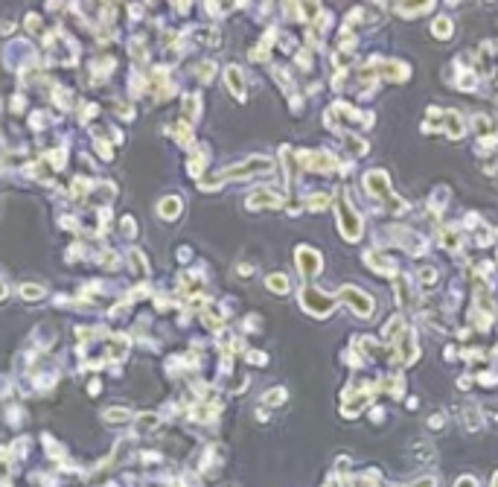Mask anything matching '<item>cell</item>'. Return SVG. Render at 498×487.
<instances>
[{"label":"cell","mask_w":498,"mask_h":487,"mask_svg":"<svg viewBox=\"0 0 498 487\" xmlns=\"http://www.w3.org/2000/svg\"><path fill=\"white\" fill-rule=\"evenodd\" d=\"M303 306L312 313V315H318V318H324V315H329L332 313V306H335V301L332 298H326V295H321V292H315V289H303Z\"/></svg>","instance_id":"1"},{"label":"cell","mask_w":498,"mask_h":487,"mask_svg":"<svg viewBox=\"0 0 498 487\" xmlns=\"http://www.w3.org/2000/svg\"><path fill=\"white\" fill-rule=\"evenodd\" d=\"M338 225H341V231H344L347 239H356L361 234V219H359V213L350 210L347 199H341V207H338Z\"/></svg>","instance_id":"2"},{"label":"cell","mask_w":498,"mask_h":487,"mask_svg":"<svg viewBox=\"0 0 498 487\" xmlns=\"http://www.w3.org/2000/svg\"><path fill=\"white\" fill-rule=\"evenodd\" d=\"M341 298H344L347 304H350V306H353V310H356L359 315H364V318H368V315L373 313V304H370V298L364 295V292L353 289V286H344V289H341Z\"/></svg>","instance_id":"3"},{"label":"cell","mask_w":498,"mask_h":487,"mask_svg":"<svg viewBox=\"0 0 498 487\" xmlns=\"http://www.w3.org/2000/svg\"><path fill=\"white\" fill-rule=\"evenodd\" d=\"M364 184H368V190L373 193V196H379V199H391V187H388L385 172H368V175H364Z\"/></svg>","instance_id":"4"},{"label":"cell","mask_w":498,"mask_h":487,"mask_svg":"<svg viewBox=\"0 0 498 487\" xmlns=\"http://www.w3.org/2000/svg\"><path fill=\"white\" fill-rule=\"evenodd\" d=\"M297 260H301V269H303V274H306V278H312V274H318V269H321V260H318V254H315V251H309V248H301V254H297Z\"/></svg>","instance_id":"5"},{"label":"cell","mask_w":498,"mask_h":487,"mask_svg":"<svg viewBox=\"0 0 498 487\" xmlns=\"http://www.w3.org/2000/svg\"><path fill=\"white\" fill-rule=\"evenodd\" d=\"M431 3H435V0H402V3H400V15L411 18V15L428 12V9H431Z\"/></svg>","instance_id":"6"},{"label":"cell","mask_w":498,"mask_h":487,"mask_svg":"<svg viewBox=\"0 0 498 487\" xmlns=\"http://www.w3.org/2000/svg\"><path fill=\"white\" fill-rule=\"evenodd\" d=\"M443 128L452 137H463V120L458 117V111H446V114H443Z\"/></svg>","instance_id":"7"},{"label":"cell","mask_w":498,"mask_h":487,"mask_svg":"<svg viewBox=\"0 0 498 487\" xmlns=\"http://www.w3.org/2000/svg\"><path fill=\"white\" fill-rule=\"evenodd\" d=\"M225 79H227V85H230V91H234L236 96H245V82H242V73H239L236 68H227V73H225Z\"/></svg>","instance_id":"8"},{"label":"cell","mask_w":498,"mask_h":487,"mask_svg":"<svg viewBox=\"0 0 498 487\" xmlns=\"http://www.w3.org/2000/svg\"><path fill=\"white\" fill-rule=\"evenodd\" d=\"M431 32H435L437 38H449L452 36V21L449 18H437L435 27H431Z\"/></svg>","instance_id":"9"},{"label":"cell","mask_w":498,"mask_h":487,"mask_svg":"<svg viewBox=\"0 0 498 487\" xmlns=\"http://www.w3.org/2000/svg\"><path fill=\"white\" fill-rule=\"evenodd\" d=\"M160 213H163L166 219H175V216L181 213V202H178V199H166L163 207H160Z\"/></svg>","instance_id":"10"},{"label":"cell","mask_w":498,"mask_h":487,"mask_svg":"<svg viewBox=\"0 0 498 487\" xmlns=\"http://www.w3.org/2000/svg\"><path fill=\"white\" fill-rule=\"evenodd\" d=\"M420 283L431 289V286L437 283V271H435V269H423V271H420Z\"/></svg>","instance_id":"11"},{"label":"cell","mask_w":498,"mask_h":487,"mask_svg":"<svg viewBox=\"0 0 498 487\" xmlns=\"http://www.w3.org/2000/svg\"><path fill=\"white\" fill-rule=\"evenodd\" d=\"M269 286L274 292H289V280H283V274H274V278L269 280Z\"/></svg>","instance_id":"12"},{"label":"cell","mask_w":498,"mask_h":487,"mask_svg":"<svg viewBox=\"0 0 498 487\" xmlns=\"http://www.w3.org/2000/svg\"><path fill=\"white\" fill-rule=\"evenodd\" d=\"M41 292H44L41 286H21V295H24V298H38Z\"/></svg>","instance_id":"13"},{"label":"cell","mask_w":498,"mask_h":487,"mask_svg":"<svg viewBox=\"0 0 498 487\" xmlns=\"http://www.w3.org/2000/svg\"><path fill=\"white\" fill-rule=\"evenodd\" d=\"M458 487H478V484H475V481L467 476V479H460V481H458Z\"/></svg>","instance_id":"14"},{"label":"cell","mask_w":498,"mask_h":487,"mask_svg":"<svg viewBox=\"0 0 498 487\" xmlns=\"http://www.w3.org/2000/svg\"><path fill=\"white\" fill-rule=\"evenodd\" d=\"M492 487H498V476H495V479H492Z\"/></svg>","instance_id":"15"}]
</instances>
